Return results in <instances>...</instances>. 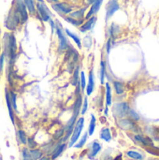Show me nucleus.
Wrapping results in <instances>:
<instances>
[{
  "mask_svg": "<svg viewBox=\"0 0 159 160\" xmlns=\"http://www.w3.org/2000/svg\"><path fill=\"white\" fill-rule=\"evenodd\" d=\"M95 85H96V82H95L94 71H93V69H91L88 74V81L86 82V87H85V91H84V92H86L87 97H89L93 94V92L95 90Z\"/></svg>",
  "mask_w": 159,
  "mask_h": 160,
  "instance_id": "nucleus-15",
  "label": "nucleus"
},
{
  "mask_svg": "<svg viewBox=\"0 0 159 160\" xmlns=\"http://www.w3.org/2000/svg\"><path fill=\"white\" fill-rule=\"evenodd\" d=\"M86 77H85V73L84 71L81 70L80 72V80H79V84H80V87H81V90H82V93H84L85 91V87H86Z\"/></svg>",
  "mask_w": 159,
  "mask_h": 160,
  "instance_id": "nucleus-33",
  "label": "nucleus"
},
{
  "mask_svg": "<svg viewBox=\"0 0 159 160\" xmlns=\"http://www.w3.org/2000/svg\"><path fill=\"white\" fill-rule=\"evenodd\" d=\"M37 2H45L44 0H36Z\"/></svg>",
  "mask_w": 159,
  "mask_h": 160,
  "instance_id": "nucleus-49",
  "label": "nucleus"
},
{
  "mask_svg": "<svg viewBox=\"0 0 159 160\" xmlns=\"http://www.w3.org/2000/svg\"><path fill=\"white\" fill-rule=\"evenodd\" d=\"M108 106H106V108H105V111H104V114L105 115H108Z\"/></svg>",
  "mask_w": 159,
  "mask_h": 160,
  "instance_id": "nucleus-47",
  "label": "nucleus"
},
{
  "mask_svg": "<svg viewBox=\"0 0 159 160\" xmlns=\"http://www.w3.org/2000/svg\"><path fill=\"white\" fill-rule=\"evenodd\" d=\"M5 100H6V105H7V109L8 112V115L9 118L11 120V123L13 125H15V112L12 108L11 102H10V98H9V89L6 88L5 89Z\"/></svg>",
  "mask_w": 159,
  "mask_h": 160,
  "instance_id": "nucleus-12",
  "label": "nucleus"
},
{
  "mask_svg": "<svg viewBox=\"0 0 159 160\" xmlns=\"http://www.w3.org/2000/svg\"><path fill=\"white\" fill-rule=\"evenodd\" d=\"M1 28H0V51H1Z\"/></svg>",
  "mask_w": 159,
  "mask_h": 160,
  "instance_id": "nucleus-48",
  "label": "nucleus"
},
{
  "mask_svg": "<svg viewBox=\"0 0 159 160\" xmlns=\"http://www.w3.org/2000/svg\"><path fill=\"white\" fill-rule=\"evenodd\" d=\"M21 155H22V160H33L30 151L27 147L23 146L21 150Z\"/></svg>",
  "mask_w": 159,
  "mask_h": 160,
  "instance_id": "nucleus-36",
  "label": "nucleus"
},
{
  "mask_svg": "<svg viewBox=\"0 0 159 160\" xmlns=\"http://www.w3.org/2000/svg\"><path fill=\"white\" fill-rule=\"evenodd\" d=\"M20 16L21 18V23H22V26L23 24H25L27 22V21L29 20V13L26 9V7L23 3L22 0H13L12 3H11V6H10Z\"/></svg>",
  "mask_w": 159,
  "mask_h": 160,
  "instance_id": "nucleus-6",
  "label": "nucleus"
},
{
  "mask_svg": "<svg viewBox=\"0 0 159 160\" xmlns=\"http://www.w3.org/2000/svg\"><path fill=\"white\" fill-rule=\"evenodd\" d=\"M102 3H103V0H97L95 3H93L87 9V12L85 14V20L91 18L92 16H95L98 13L101 6H102Z\"/></svg>",
  "mask_w": 159,
  "mask_h": 160,
  "instance_id": "nucleus-11",
  "label": "nucleus"
},
{
  "mask_svg": "<svg viewBox=\"0 0 159 160\" xmlns=\"http://www.w3.org/2000/svg\"><path fill=\"white\" fill-rule=\"evenodd\" d=\"M117 125L120 128L124 129V130H136V124L134 121H132L131 119H125V118H121L118 122Z\"/></svg>",
  "mask_w": 159,
  "mask_h": 160,
  "instance_id": "nucleus-14",
  "label": "nucleus"
},
{
  "mask_svg": "<svg viewBox=\"0 0 159 160\" xmlns=\"http://www.w3.org/2000/svg\"><path fill=\"white\" fill-rule=\"evenodd\" d=\"M151 160H154V159H151ZM155 160H158V159H155Z\"/></svg>",
  "mask_w": 159,
  "mask_h": 160,
  "instance_id": "nucleus-50",
  "label": "nucleus"
},
{
  "mask_svg": "<svg viewBox=\"0 0 159 160\" xmlns=\"http://www.w3.org/2000/svg\"><path fill=\"white\" fill-rule=\"evenodd\" d=\"M67 142H58V143L55 145V147H54V149H53V151H52V155H51V157H50L51 159H57V158H58L66 150H67Z\"/></svg>",
  "mask_w": 159,
  "mask_h": 160,
  "instance_id": "nucleus-13",
  "label": "nucleus"
},
{
  "mask_svg": "<svg viewBox=\"0 0 159 160\" xmlns=\"http://www.w3.org/2000/svg\"><path fill=\"white\" fill-rule=\"evenodd\" d=\"M63 19H64L67 22H68L69 24H71V25H73V26H75V27H77V28H79V27L83 23V22H84V20H77V19H75V18L70 17L69 15L64 16Z\"/></svg>",
  "mask_w": 159,
  "mask_h": 160,
  "instance_id": "nucleus-25",
  "label": "nucleus"
},
{
  "mask_svg": "<svg viewBox=\"0 0 159 160\" xmlns=\"http://www.w3.org/2000/svg\"><path fill=\"white\" fill-rule=\"evenodd\" d=\"M38 145V143L35 141L34 138H28L27 140V143H26V146L28 149H34V148H37Z\"/></svg>",
  "mask_w": 159,
  "mask_h": 160,
  "instance_id": "nucleus-39",
  "label": "nucleus"
},
{
  "mask_svg": "<svg viewBox=\"0 0 159 160\" xmlns=\"http://www.w3.org/2000/svg\"><path fill=\"white\" fill-rule=\"evenodd\" d=\"M97 22V15L95 16H92L91 18L87 19V20H84L83 23L79 27V31L82 34H86L87 32L89 31H92L95 26H96V23Z\"/></svg>",
  "mask_w": 159,
  "mask_h": 160,
  "instance_id": "nucleus-10",
  "label": "nucleus"
},
{
  "mask_svg": "<svg viewBox=\"0 0 159 160\" xmlns=\"http://www.w3.org/2000/svg\"><path fill=\"white\" fill-rule=\"evenodd\" d=\"M130 108L127 102H118L112 106V113L116 118H124L128 114Z\"/></svg>",
  "mask_w": 159,
  "mask_h": 160,
  "instance_id": "nucleus-8",
  "label": "nucleus"
},
{
  "mask_svg": "<svg viewBox=\"0 0 159 160\" xmlns=\"http://www.w3.org/2000/svg\"><path fill=\"white\" fill-rule=\"evenodd\" d=\"M47 2L51 3V4H53V3H56V2H59L60 0H46Z\"/></svg>",
  "mask_w": 159,
  "mask_h": 160,
  "instance_id": "nucleus-46",
  "label": "nucleus"
},
{
  "mask_svg": "<svg viewBox=\"0 0 159 160\" xmlns=\"http://www.w3.org/2000/svg\"><path fill=\"white\" fill-rule=\"evenodd\" d=\"M115 1H118V0H115Z\"/></svg>",
  "mask_w": 159,
  "mask_h": 160,
  "instance_id": "nucleus-51",
  "label": "nucleus"
},
{
  "mask_svg": "<svg viewBox=\"0 0 159 160\" xmlns=\"http://www.w3.org/2000/svg\"><path fill=\"white\" fill-rule=\"evenodd\" d=\"M88 8H89V6L86 5L85 7H82L79 9H75L69 14V16L72 18H75L77 20H85V14L87 12Z\"/></svg>",
  "mask_w": 159,
  "mask_h": 160,
  "instance_id": "nucleus-18",
  "label": "nucleus"
},
{
  "mask_svg": "<svg viewBox=\"0 0 159 160\" xmlns=\"http://www.w3.org/2000/svg\"><path fill=\"white\" fill-rule=\"evenodd\" d=\"M51 8L53 11H55L60 16H67L73 11V6L67 2H56L51 4Z\"/></svg>",
  "mask_w": 159,
  "mask_h": 160,
  "instance_id": "nucleus-7",
  "label": "nucleus"
},
{
  "mask_svg": "<svg viewBox=\"0 0 159 160\" xmlns=\"http://www.w3.org/2000/svg\"><path fill=\"white\" fill-rule=\"evenodd\" d=\"M127 115H129V117H130V119L132 120V121H134V122H136V121H139L140 120V116H139V114L135 112V111H133V110H129V112H128V114Z\"/></svg>",
  "mask_w": 159,
  "mask_h": 160,
  "instance_id": "nucleus-40",
  "label": "nucleus"
},
{
  "mask_svg": "<svg viewBox=\"0 0 159 160\" xmlns=\"http://www.w3.org/2000/svg\"><path fill=\"white\" fill-rule=\"evenodd\" d=\"M37 160H52L51 159V158L49 157V156H43L42 158H40L39 159Z\"/></svg>",
  "mask_w": 159,
  "mask_h": 160,
  "instance_id": "nucleus-45",
  "label": "nucleus"
},
{
  "mask_svg": "<svg viewBox=\"0 0 159 160\" xmlns=\"http://www.w3.org/2000/svg\"><path fill=\"white\" fill-rule=\"evenodd\" d=\"M92 42H93V38H92V36L89 35V34L85 35L83 39H82V44L86 49H90L92 47Z\"/></svg>",
  "mask_w": 159,
  "mask_h": 160,
  "instance_id": "nucleus-35",
  "label": "nucleus"
},
{
  "mask_svg": "<svg viewBox=\"0 0 159 160\" xmlns=\"http://www.w3.org/2000/svg\"><path fill=\"white\" fill-rule=\"evenodd\" d=\"M120 9V5L118 1L110 0L106 5V15H105V22H107L114 14Z\"/></svg>",
  "mask_w": 159,
  "mask_h": 160,
  "instance_id": "nucleus-9",
  "label": "nucleus"
},
{
  "mask_svg": "<svg viewBox=\"0 0 159 160\" xmlns=\"http://www.w3.org/2000/svg\"><path fill=\"white\" fill-rule=\"evenodd\" d=\"M88 105H89V102H88V97H84L83 98V100H82V109H81V112L80 114H82V116L87 112L88 111Z\"/></svg>",
  "mask_w": 159,
  "mask_h": 160,
  "instance_id": "nucleus-38",
  "label": "nucleus"
},
{
  "mask_svg": "<svg viewBox=\"0 0 159 160\" xmlns=\"http://www.w3.org/2000/svg\"><path fill=\"white\" fill-rule=\"evenodd\" d=\"M96 128H97V118L94 114H91V119H90L89 127H88V130H87L88 136H93V134L95 133Z\"/></svg>",
  "mask_w": 159,
  "mask_h": 160,
  "instance_id": "nucleus-27",
  "label": "nucleus"
},
{
  "mask_svg": "<svg viewBox=\"0 0 159 160\" xmlns=\"http://www.w3.org/2000/svg\"><path fill=\"white\" fill-rule=\"evenodd\" d=\"M30 16H36L37 13V1L36 0H22Z\"/></svg>",
  "mask_w": 159,
  "mask_h": 160,
  "instance_id": "nucleus-19",
  "label": "nucleus"
},
{
  "mask_svg": "<svg viewBox=\"0 0 159 160\" xmlns=\"http://www.w3.org/2000/svg\"><path fill=\"white\" fill-rule=\"evenodd\" d=\"M88 133L87 132H85V133H83V135L82 136V137H80V139L78 140V142L74 144V146L73 147H75V148H77V149H82L84 145H85V143H86V142H87V140H88Z\"/></svg>",
  "mask_w": 159,
  "mask_h": 160,
  "instance_id": "nucleus-28",
  "label": "nucleus"
},
{
  "mask_svg": "<svg viewBox=\"0 0 159 160\" xmlns=\"http://www.w3.org/2000/svg\"><path fill=\"white\" fill-rule=\"evenodd\" d=\"M54 21H55V23H56L55 35L58 38V46H57V49H58V52H59L64 53L67 50V48L69 47V41L67 39V35L64 32V28H63L61 22L58 20H54Z\"/></svg>",
  "mask_w": 159,
  "mask_h": 160,
  "instance_id": "nucleus-3",
  "label": "nucleus"
},
{
  "mask_svg": "<svg viewBox=\"0 0 159 160\" xmlns=\"http://www.w3.org/2000/svg\"><path fill=\"white\" fill-rule=\"evenodd\" d=\"M65 133H66V130H65V128H59L56 130V132L53 134V140L54 141H60L63 139V137L65 136Z\"/></svg>",
  "mask_w": 159,
  "mask_h": 160,
  "instance_id": "nucleus-37",
  "label": "nucleus"
},
{
  "mask_svg": "<svg viewBox=\"0 0 159 160\" xmlns=\"http://www.w3.org/2000/svg\"><path fill=\"white\" fill-rule=\"evenodd\" d=\"M64 32H65V34L67 35V38H71V39L75 42V44H76V46L78 47V49H82V38H80L76 33H74V32L70 31L68 28H64Z\"/></svg>",
  "mask_w": 159,
  "mask_h": 160,
  "instance_id": "nucleus-17",
  "label": "nucleus"
},
{
  "mask_svg": "<svg viewBox=\"0 0 159 160\" xmlns=\"http://www.w3.org/2000/svg\"><path fill=\"white\" fill-rule=\"evenodd\" d=\"M4 26L8 32H16L22 26L19 14L11 7L4 19Z\"/></svg>",
  "mask_w": 159,
  "mask_h": 160,
  "instance_id": "nucleus-2",
  "label": "nucleus"
},
{
  "mask_svg": "<svg viewBox=\"0 0 159 160\" xmlns=\"http://www.w3.org/2000/svg\"><path fill=\"white\" fill-rule=\"evenodd\" d=\"M5 61H6V57L5 54L3 52L0 53V72L2 73L4 70V65H5Z\"/></svg>",
  "mask_w": 159,
  "mask_h": 160,
  "instance_id": "nucleus-41",
  "label": "nucleus"
},
{
  "mask_svg": "<svg viewBox=\"0 0 159 160\" xmlns=\"http://www.w3.org/2000/svg\"><path fill=\"white\" fill-rule=\"evenodd\" d=\"M106 71H107V65H106V62L102 59L100 61V68H99V80H100V83L101 84L105 83Z\"/></svg>",
  "mask_w": 159,
  "mask_h": 160,
  "instance_id": "nucleus-24",
  "label": "nucleus"
},
{
  "mask_svg": "<svg viewBox=\"0 0 159 160\" xmlns=\"http://www.w3.org/2000/svg\"><path fill=\"white\" fill-rule=\"evenodd\" d=\"M113 88H114L116 95H123L125 93V85L120 81L113 82Z\"/></svg>",
  "mask_w": 159,
  "mask_h": 160,
  "instance_id": "nucleus-29",
  "label": "nucleus"
},
{
  "mask_svg": "<svg viewBox=\"0 0 159 160\" xmlns=\"http://www.w3.org/2000/svg\"><path fill=\"white\" fill-rule=\"evenodd\" d=\"M3 53L7 62V73H12L18 53V43L14 32H5L2 38Z\"/></svg>",
  "mask_w": 159,
  "mask_h": 160,
  "instance_id": "nucleus-1",
  "label": "nucleus"
},
{
  "mask_svg": "<svg viewBox=\"0 0 159 160\" xmlns=\"http://www.w3.org/2000/svg\"><path fill=\"white\" fill-rule=\"evenodd\" d=\"M29 151H30V154H31V157H32L33 160L39 159L40 158H42L44 156L42 150L40 148H37V147L34 148V149H29Z\"/></svg>",
  "mask_w": 159,
  "mask_h": 160,
  "instance_id": "nucleus-30",
  "label": "nucleus"
},
{
  "mask_svg": "<svg viewBox=\"0 0 159 160\" xmlns=\"http://www.w3.org/2000/svg\"><path fill=\"white\" fill-rule=\"evenodd\" d=\"M105 84V100H106V106H111L112 104V87L109 82L104 83Z\"/></svg>",
  "mask_w": 159,
  "mask_h": 160,
  "instance_id": "nucleus-20",
  "label": "nucleus"
},
{
  "mask_svg": "<svg viewBox=\"0 0 159 160\" xmlns=\"http://www.w3.org/2000/svg\"><path fill=\"white\" fill-rule=\"evenodd\" d=\"M101 149H102V146H101V143L98 141L92 142L91 146H90V150H89V153H88V158L89 159H94L99 154Z\"/></svg>",
  "mask_w": 159,
  "mask_h": 160,
  "instance_id": "nucleus-16",
  "label": "nucleus"
},
{
  "mask_svg": "<svg viewBox=\"0 0 159 160\" xmlns=\"http://www.w3.org/2000/svg\"><path fill=\"white\" fill-rule=\"evenodd\" d=\"M127 156L131 158V159L134 160H143V157L142 154L136 152V151H133V150H129L127 152Z\"/></svg>",
  "mask_w": 159,
  "mask_h": 160,
  "instance_id": "nucleus-34",
  "label": "nucleus"
},
{
  "mask_svg": "<svg viewBox=\"0 0 159 160\" xmlns=\"http://www.w3.org/2000/svg\"><path fill=\"white\" fill-rule=\"evenodd\" d=\"M99 138L101 140L105 141L106 142H110L112 139V132H111L110 128H103L99 132Z\"/></svg>",
  "mask_w": 159,
  "mask_h": 160,
  "instance_id": "nucleus-22",
  "label": "nucleus"
},
{
  "mask_svg": "<svg viewBox=\"0 0 159 160\" xmlns=\"http://www.w3.org/2000/svg\"><path fill=\"white\" fill-rule=\"evenodd\" d=\"M35 17L43 22H49L52 19L53 14L45 2H37V13Z\"/></svg>",
  "mask_w": 159,
  "mask_h": 160,
  "instance_id": "nucleus-5",
  "label": "nucleus"
},
{
  "mask_svg": "<svg viewBox=\"0 0 159 160\" xmlns=\"http://www.w3.org/2000/svg\"><path fill=\"white\" fill-rule=\"evenodd\" d=\"M96 1H97V0H86V5H87V6H91V5H92L93 3H95Z\"/></svg>",
  "mask_w": 159,
  "mask_h": 160,
  "instance_id": "nucleus-44",
  "label": "nucleus"
},
{
  "mask_svg": "<svg viewBox=\"0 0 159 160\" xmlns=\"http://www.w3.org/2000/svg\"><path fill=\"white\" fill-rule=\"evenodd\" d=\"M16 136H17V140L19 142V143H21L22 146H26V143H27V135L25 133V131L23 129H18L16 131Z\"/></svg>",
  "mask_w": 159,
  "mask_h": 160,
  "instance_id": "nucleus-23",
  "label": "nucleus"
},
{
  "mask_svg": "<svg viewBox=\"0 0 159 160\" xmlns=\"http://www.w3.org/2000/svg\"><path fill=\"white\" fill-rule=\"evenodd\" d=\"M120 31H121L120 26H119L118 24L112 22V23L111 24L110 28H109V36H110V38H111L112 40H114V39L117 38V36L120 34Z\"/></svg>",
  "mask_w": 159,
  "mask_h": 160,
  "instance_id": "nucleus-21",
  "label": "nucleus"
},
{
  "mask_svg": "<svg viewBox=\"0 0 159 160\" xmlns=\"http://www.w3.org/2000/svg\"><path fill=\"white\" fill-rule=\"evenodd\" d=\"M9 98H10V102L12 105V108L14 112H18V106H17V94L13 90H9Z\"/></svg>",
  "mask_w": 159,
  "mask_h": 160,
  "instance_id": "nucleus-32",
  "label": "nucleus"
},
{
  "mask_svg": "<svg viewBox=\"0 0 159 160\" xmlns=\"http://www.w3.org/2000/svg\"><path fill=\"white\" fill-rule=\"evenodd\" d=\"M135 140L141 143H142L143 145H146V146H151L153 148H156L155 145L153 144V142L148 138V137H143L142 135H135Z\"/></svg>",
  "mask_w": 159,
  "mask_h": 160,
  "instance_id": "nucleus-26",
  "label": "nucleus"
},
{
  "mask_svg": "<svg viewBox=\"0 0 159 160\" xmlns=\"http://www.w3.org/2000/svg\"><path fill=\"white\" fill-rule=\"evenodd\" d=\"M80 72H81L80 67H79V66H76V68H75V69H74V71H73V73H72L73 75H72V79H71V83H72L74 86H76V85L79 83Z\"/></svg>",
  "mask_w": 159,
  "mask_h": 160,
  "instance_id": "nucleus-31",
  "label": "nucleus"
},
{
  "mask_svg": "<svg viewBox=\"0 0 159 160\" xmlns=\"http://www.w3.org/2000/svg\"><path fill=\"white\" fill-rule=\"evenodd\" d=\"M112 39L111 38H108L107 40V43H106V52H107V54H110L111 52V50H112Z\"/></svg>",
  "mask_w": 159,
  "mask_h": 160,
  "instance_id": "nucleus-42",
  "label": "nucleus"
},
{
  "mask_svg": "<svg viewBox=\"0 0 159 160\" xmlns=\"http://www.w3.org/2000/svg\"><path fill=\"white\" fill-rule=\"evenodd\" d=\"M49 23H50V26H51V32H52V35H54L55 34V29H56V23H55V21L53 19H51L49 21Z\"/></svg>",
  "mask_w": 159,
  "mask_h": 160,
  "instance_id": "nucleus-43",
  "label": "nucleus"
},
{
  "mask_svg": "<svg viewBox=\"0 0 159 160\" xmlns=\"http://www.w3.org/2000/svg\"><path fill=\"white\" fill-rule=\"evenodd\" d=\"M84 122H85V119L83 116L80 117L77 119L76 123H75V126L73 128V131H72V134L69 138V142L67 144V147L68 148H71L74 146V144L78 142V140L80 139V137L82 136V132L83 130V128H84Z\"/></svg>",
  "mask_w": 159,
  "mask_h": 160,
  "instance_id": "nucleus-4",
  "label": "nucleus"
}]
</instances>
